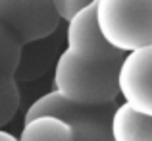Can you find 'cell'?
I'll return each mask as SVG.
<instances>
[{
  "label": "cell",
  "instance_id": "7a4b0ae2",
  "mask_svg": "<svg viewBox=\"0 0 152 141\" xmlns=\"http://www.w3.org/2000/svg\"><path fill=\"white\" fill-rule=\"evenodd\" d=\"M94 18L102 39L123 54L152 45V0H96Z\"/></svg>",
  "mask_w": 152,
  "mask_h": 141
},
{
  "label": "cell",
  "instance_id": "5b68a950",
  "mask_svg": "<svg viewBox=\"0 0 152 141\" xmlns=\"http://www.w3.org/2000/svg\"><path fill=\"white\" fill-rule=\"evenodd\" d=\"M118 91L135 112L152 116V45L125 54L118 72Z\"/></svg>",
  "mask_w": 152,
  "mask_h": 141
},
{
  "label": "cell",
  "instance_id": "3957f363",
  "mask_svg": "<svg viewBox=\"0 0 152 141\" xmlns=\"http://www.w3.org/2000/svg\"><path fill=\"white\" fill-rule=\"evenodd\" d=\"M118 103L100 106H81L62 99L56 91L39 97L25 112V120L35 116H54L71 128L73 141H112V114Z\"/></svg>",
  "mask_w": 152,
  "mask_h": 141
},
{
  "label": "cell",
  "instance_id": "8992f818",
  "mask_svg": "<svg viewBox=\"0 0 152 141\" xmlns=\"http://www.w3.org/2000/svg\"><path fill=\"white\" fill-rule=\"evenodd\" d=\"M112 141H152V116L135 112L121 103L112 114Z\"/></svg>",
  "mask_w": 152,
  "mask_h": 141
},
{
  "label": "cell",
  "instance_id": "52a82bcc",
  "mask_svg": "<svg viewBox=\"0 0 152 141\" xmlns=\"http://www.w3.org/2000/svg\"><path fill=\"white\" fill-rule=\"evenodd\" d=\"M18 141H73L71 128L54 116H35L25 120Z\"/></svg>",
  "mask_w": 152,
  "mask_h": 141
},
{
  "label": "cell",
  "instance_id": "6da1fadb",
  "mask_svg": "<svg viewBox=\"0 0 152 141\" xmlns=\"http://www.w3.org/2000/svg\"><path fill=\"white\" fill-rule=\"evenodd\" d=\"M94 2L67 21V47L54 68V91L81 106L115 103L119 95L118 72L125 58L123 52L102 39L94 18Z\"/></svg>",
  "mask_w": 152,
  "mask_h": 141
},
{
  "label": "cell",
  "instance_id": "30bf717a",
  "mask_svg": "<svg viewBox=\"0 0 152 141\" xmlns=\"http://www.w3.org/2000/svg\"><path fill=\"white\" fill-rule=\"evenodd\" d=\"M94 0H52V6H54L56 14L60 19L64 21H71L83 8L91 6Z\"/></svg>",
  "mask_w": 152,
  "mask_h": 141
},
{
  "label": "cell",
  "instance_id": "8fae6325",
  "mask_svg": "<svg viewBox=\"0 0 152 141\" xmlns=\"http://www.w3.org/2000/svg\"><path fill=\"white\" fill-rule=\"evenodd\" d=\"M0 141H18V137L8 134V131H4V130H0Z\"/></svg>",
  "mask_w": 152,
  "mask_h": 141
},
{
  "label": "cell",
  "instance_id": "ba28073f",
  "mask_svg": "<svg viewBox=\"0 0 152 141\" xmlns=\"http://www.w3.org/2000/svg\"><path fill=\"white\" fill-rule=\"evenodd\" d=\"M23 58V47L0 23V78H15Z\"/></svg>",
  "mask_w": 152,
  "mask_h": 141
},
{
  "label": "cell",
  "instance_id": "277c9868",
  "mask_svg": "<svg viewBox=\"0 0 152 141\" xmlns=\"http://www.w3.org/2000/svg\"><path fill=\"white\" fill-rule=\"evenodd\" d=\"M0 23L25 47L50 37L60 18L52 0H0Z\"/></svg>",
  "mask_w": 152,
  "mask_h": 141
},
{
  "label": "cell",
  "instance_id": "9c48e42d",
  "mask_svg": "<svg viewBox=\"0 0 152 141\" xmlns=\"http://www.w3.org/2000/svg\"><path fill=\"white\" fill-rule=\"evenodd\" d=\"M21 95L15 78H0V130L14 120L19 110Z\"/></svg>",
  "mask_w": 152,
  "mask_h": 141
}]
</instances>
